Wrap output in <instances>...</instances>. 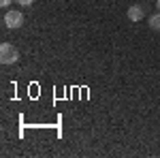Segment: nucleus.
I'll list each match as a JSON object with an SVG mask.
<instances>
[{"instance_id":"obj_1","label":"nucleus","mask_w":160,"mask_h":158,"mask_svg":"<svg viewBox=\"0 0 160 158\" xmlns=\"http://www.w3.org/2000/svg\"><path fill=\"white\" fill-rule=\"evenodd\" d=\"M17 60H19L17 47H13L11 43H2L0 45V62L2 64H15Z\"/></svg>"},{"instance_id":"obj_2","label":"nucleus","mask_w":160,"mask_h":158,"mask_svg":"<svg viewBox=\"0 0 160 158\" xmlns=\"http://www.w3.org/2000/svg\"><path fill=\"white\" fill-rule=\"evenodd\" d=\"M4 26L11 28V30H17L24 26V15L22 11H7L4 13Z\"/></svg>"},{"instance_id":"obj_3","label":"nucleus","mask_w":160,"mask_h":158,"mask_svg":"<svg viewBox=\"0 0 160 158\" xmlns=\"http://www.w3.org/2000/svg\"><path fill=\"white\" fill-rule=\"evenodd\" d=\"M128 19L130 22H141L143 19V15H145V11H143V7H139V4H132V7H128Z\"/></svg>"},{"instance_id":"obj_4","label":"nucleus","mask_w":160,"mask_h":158,"mask_svg":"<svg viewBox=\"0 0 160 158\" xmlns=\"http://www.w3.org/2000/svg\"><path fill=\"white\" fill-rule=\"evenodd\" d=\"M149 28L156 30V32H160V11L154 13V15H149Z\"/></svg>"},{"instance_id":"obj_5","label":"nucleus","mask_w":160,"mask_h":158,"mask_svg":"<svg viewBox=\"0 0 160 158\" xmlns=\"http://www.w3.org/2000/svg\"><path fill=\"white\" fill-rule=\"evenodd\" d=\"M15 2H17L19 7H30V4H32L34 0H15Z\"/></svg>"},{"instance_id":"obj_6","label":"nucleus","mask_w":160,"mask_h":158,"mask_svg":"<svg viewBox=\"0 0 160 158\" xmlns=\"http://www.w3.org/2000/svg\"><path fill=\"white\" fill-rule=\"evenodd\" d=\"M11 2H13V0H0V7H9Z\"/></svg>"},{"instance_id":"obj_7","label":"nucleus","mask_w":160,"mask_h":158,"mask_svg":"<svg viewBox=\"0 0 160 158\" xmlns=\"http://www.w3.org/2000/svg\"><path fill=\"white\" fill-rule=\"evenodd\" d=\"M156 7H158V11H160V0H158V2H156Z\"/></svg>"}]
</instances>
